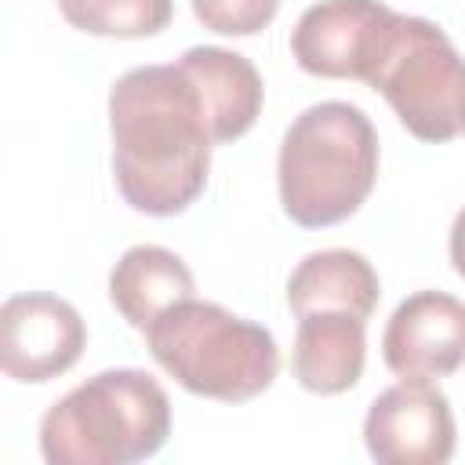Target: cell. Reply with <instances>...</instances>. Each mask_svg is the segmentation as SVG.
<instances>
[{"label":"cell","mask_w":465,"mask_h":465,"mask_svg":"<svg viewBox=\"0 0 465 465\" xmlns=\"http://www.w3.org/2000/svg\"><path fill=\"white\" fill-rule=\"evenodd\" d=\"M113 178L127 207L171 218L207 185L211 127L189 73L174 65L127 69L109 87Z\"/></svg>","instance_id":"1"},{"label":"cell","mask_w":465,"mask_h":465,"mask_svg":"<svg viewBox=\"0 0 465 465\" xmlns=\"http://www.w3.org/2000/svg\"><path fill=\"white\" fill-rule=\"evenodd\" d=\"M283 214L327 229L360 211L378 182V131L352 102H316L294 116L276 160Z\"/></svg>","instance_id":"2"},{"label":"cell","mask_w":465,"mask_h":465,"mask_svg":"<svg viewBox=\"0 0 465 465\" xmlns=\"http://www.w3.org/2000/svg\"><path fill=\"white\" fill-rule=\"evenodd\" d=\"M171 436L163 385L134 367L98 371L65 392L40 421V454L51 465H134Z\"/></svg>","instance_id":"3"},{"label":"cell","mask_w":465,"mask_h":465,"mask_svg":"<svg viewBox=\"0 0 465 465\" xmlns=\"http://www.w3.org/2000/svg\"><path fill=\"white\" fill-rule=\"evenodd\" d=\"M153 360L193 396L247 403L262 396L280 371L276 338L229 312L218 302H200L196 294L171 305L145 331Z\"/></svg>","instance_id":"4"},{"label":"cell","mask_w":465,"mask_h":465,"mask_svg":"<svg viewBox=\"0 0 465 465\" xmlns=\"http://www.w3.org/2000/svg\"><path fill=\"white\" fill-rule=\"evenodd\" d=\"M367 87L392 105L418 142L440 145L465 134V58L429 18L400 15Z\"/></svg>","instance_id":"5"},{"label":"cell","mask_w":465,"mask_h":465,"mask_svg":"<svg viewBox=\"0 0 465 465\" xmlns=\"http://www.w3.org/2000/svg\"><path fill=\"white\" fill-rule=\"evenodd\" d=\"M400 11L381 0H320L302 11L291 33V54L309 76L371 84Z\"/></svg>","instance_id":"6"},{"label":"cell","mask_w":465,"mask_h":465,"mask_svg":"<svg viewBox=\"0 0 465 465\" xmlns=\"http://www.w3.org/2000/svg\"><path fill=\"white\" fill-rule=\"evenodd\" d=\"M450 400L425 378H403L374 396L363 418V443L381 465H443L454 454Z\"/></svg>","instance_id":"7"},{"label":"cell","mask_w":465,"mask_h":465,"mask_svg":"<svg viewBox=\"0 0 465 465\" xmlns=\"http://www.w3.org/2000/svg\"><path fill=\"white\" fill-rule=\"evenodd\" d=\"M84 345V316L58 294H11L0 309V367L15 381L40 385L65 374Z\"/></svg>","instance_id":"8"},{"label":"cell","mask_w":465,"mask_h":465,"mask_svg":"<svg viewBox=\"0 0 465 465\" xmlns=\"http://www.w3.org/2000/svg\"><path fill=\"white\" fill-rule=\"evenodd\" d=\"M381 360L396 378H447L465 367V302L447 291L403 298L381 334Z\"/></svg>","instance_id":"9"},{"label":"cell","mask_w":465,"mask_h":465,"mask_svg":"<svg viewBox=\"0 0 465 465\" xmlns=\"http://www.w3.org/2000/svg\"><path fill=\"white\" fill-rule=\"evenodd\" d=\"M367 363V320L341 309H312L298 316L291 367L305 392L338 396L352 389Z\"/></svg>","instance_id":"10"},{"label":"cell","mask_w":465,"mask_h":465,"mask_svg":"<svg viewBox=\"0 0 465 465\" xmlns=\"http://www.w3.org/2000/svg\"><path fill=\"white\" fill-rule=\"evenodd\" d=\"M178 65L200 91L214 145L236 142L254 127V120L262 116L265 87L251 58L225 47H189Z\"/></svg>","instance_id":"11"},{"label":"cell","mask_w":465,"mask_h":465,"mask_svg":"<svg viewBox=\"0 0 465 465\" xmlns=\"http://www.w3.org/2000/svg\"><path fill=\"white\" fill-rule=\"evenodd\" d=\"M196 294V280L189 265L156 243H138L120 254V262L109 272V302L116 312L134 327L149 331L160 312Z\"/></svg>","instance_id":"12"},{"label":"cell","mask_w":465,"mask_h":465,"mask_svg":"<svg viewBox=\"0 0 465 465\" xmlns=\"http://www.w3.org/2000/svg\"><path fill=\"white\" fill-rule=\"evenodd\" d=\"M378 294H381V283L374 265L349 247L305 254L287 280V305L294 316L312 309H341L360 320H371Z\"/></svg>","instance_id":"13"},{"label":"cell","mask_w":465,"mask_h":465,"mask_svg":"<svg viewBox=\"0 0 465 465\" xmlns=\"http://www.w3.org/2000/svg\"><path fill=\"white\" fill-rule=\"evenodd\" d=\"M65 22L91 36L142 40L171 25L174 0H58Z\"/></svg>","instance_id":"14"},{"label":"cell","mask_w":465,"mask_h":465,"mask_svg":"<svg viewBox=\"0 0 465 465\" xmlns=\"http://www.w3.org/2000/svg\"><path fill=\"white\" fill-rule=\"evenodd\" d=\"M189 4L196 22L218 36H254L280 11V0H189Z\"/></svg>","instance_id":"15"},{"label":"cell","mask_w":465,"mask_h":465,"mask_svg":"<svg viewBox=\"0 0 465 465\" xmlns=\"http://www.w3.org/2000/svg\"><path fill=\"white\" fill-rule=\"evenodd\" d=\"M447 251H450V265H454V272L465 280V207L454 214V225H450V240H447Z\"/></svg>","instance_id":"16"}]
</instances>
